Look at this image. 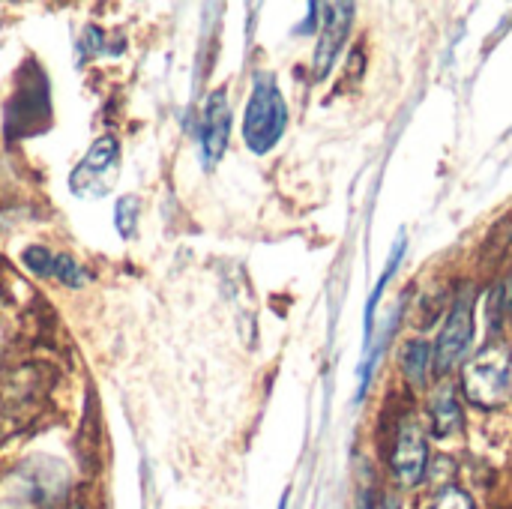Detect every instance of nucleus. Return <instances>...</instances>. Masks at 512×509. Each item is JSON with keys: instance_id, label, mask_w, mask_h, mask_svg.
Here are the masks:
<instances>
[{"instance_id": "1", "label": "nucleus", "mask_w": 512, "mask_h": 509, "mask_svg": "<svg viewBox=\"0 0 512 509\" xmlns=\"http://www.w3.org/2000/svg\"><path fill=\"white\" fill-rule=\"evenodd\" d=\"M69 477L54 459H30L0 483V509H57L66 498Z\"/></svg>"}, {"instance_id": "2", "label": "nucleus", "mask_w": 512, "mask_h": 509, "mask_svg": "<svg viewBox=\"0 0 512 509\" xmlns=\"http://www.w3.org/2000/svg\"><path fill=\"white\" fill-rule=\"evenodd\" d=\"M288 129V102L270 72H258L243 114V141L255 156L270 153Z\"/></svg>"}, {"instance_id": "3", "label": "nucleus", "mask_w": 512, "mask_h": 509, "mask_svg": "<svg viewBox=\"0 0 512 509\" xmlns=\"http://www.w3.org/2000/svg\"><path fill=\"white\" fill-rule=\"evenodd\" d=\"M465 399L474 408L498 411L512 402V354L504 345H489L471 357L462 372Z\"/></svg>"}, {"instance_id": "4", "label": "nucleus", "mask_w": 512, "mask_h": 509, "mask_svg": "<svg viewBox=\"0 0 512 509\" xmlns=\"http://www.w3.org/2000/svg\"><path fill=\"white\" fill-rule=\"evenodd\" d=\"M21 84L15 87V96L6 105V135L9 138H27L48 126L51 120V90L48 78L36 63H27L21 69Z\"/></svg>"}, {"instance_id": "5", "label": "nucleus", "mask_w": 512, "mask_h": 509, "mask_svg": "<svg viewBox=\"0 0 512 509\" xmlns=\"http://www.w3.org/2000/svg\"><path fill=\"white\" fill-rule=\"evenodd\" d=\"M117 174H120V141L114 135H99L87 147L75 171L69 174V192L84 201L105 198L114 189Z\"/></svg>"}, {"instance_id": "6", "label": "nucleus", "mask_w": 512, "mask_h": 509, "mask_svg": "<svg viewBox=\"0 0 512 509\" xmlns=\"http://www.w3.org/2000/svg\"><path fill=\"white\" fill-rule=\"evenodd\" d=\"M471 339H474V291L465 288L447 321H444V330L438 336V345L432 348V366L438 375H447L453 372L465 357H468V348H471Z\"/></svg>"}, {"instance_id": "7", "label": "nucleus", "mask_w": 512, "mask_h": 509, "mask_svg": "<svg viewBox=\"0 0 512 509\" xmlns=\"http://www.w3.org/2000/svg\"><path fill=\"white\" fill-rule=\"evenodd\" d=\"M393 477L402 489H414L423 483L429 471V438L417 417H405L396 432L393 456H390Z\"/></svg>"}, {"instance_id": "8", "label": "nucleus", "mask_w": 512, "mask_h": 509, "mask_svg": "<svg viewBox=\"0 0 512 509\" xmlns=\"http://www.w3.org/2000/svg\"><path fill=\"white\" fill-rule=\"evenodd\" d=\"M324 21H321V33H318V48H315V60H312V75L315 81H324L348 39L351 30V18H354V6L351 3H330L324 6Z\"/></svg>"}, {"instance_id": "9", "label": "nucleus", "mask_w": 512, "mask_h": 509, "mask_svg": "<svg viewBox=\"0 0 512 509\" xmlns=\"http://www.w3.org/2000/svg\"><path fill=\"white\" fill-rule=\"evenodd\" d=\"M228 135H231V105H228V93L225 90H213L207 96V105L201 111V123H198V144H201V156L204 165H216L225 156L228 147Z\"/></svg>"}, {"instance_id": "10", "label": "nucleus", "mask_w": 512, "mask_h": 509, "mask_svg": "<svg viewBox=\"0 0 512 509\" xmlns=\"http://www.w3.org/2000/svg\"><path fill=\"white\" fill-rule=\"evenodd\" d=\"M21 261L30 273L42 276V279H57L69 288H81L87 282V270L63 252H48L45 246H27L21 252Z\"/></svg>"}, {"instance_id": "11", "label": "nucleus", "mask_w": 512, "mask_h": 509, "mask_svg": "<svg viewBox=\"0 0 512 509\" xmlns=\"http://www.w3.org/2000/svg\"><path fill=\"white\" fill-rule=\"evenodd\" d=\"M429 423L435 438H453L465 429V411L450 384H441L429 399Z\"/></svg>"}, {"instance_id": "12", "label": "nucleus", "mask_w": 512, "mask_h": 509, "mask_svg": "<svg viewBox=\"0 0 512 509\" xmlns=\"http://www.w3.org/2000/svg\"><path fill=\"white\" fill-rule=\"evenodd\" d=\"M399 366H402V375L408 378V384L417 387V390H423L429 384V372L435 369L432 366V348L423 339L405 342V348L399 354Z\"/></svg>"}, {"instance_id": "13", "label": "nucleus", "mask_w": 512, "mask_h": 509, "mask_svg": "<svg viewBox=\"0 0 512 509\" xmlns=\"http://www.w3.org/2000/svg\"><path fill=\"white\" fill-rule=\"evenodd\" d=\"M138 213H141V207H138V198H135V195H123V198L117 201V210H114V225H117L120 237H132V234H135Z\"/></svg>"}, {"instance_id": "14", "label": "nucleus", "mask_w": 512, "mask_h": 509, "mask_svg": "<svg viewBox=\"0 0 512 509\" xmlns=\"http://www.w3.org/2000/svg\"><path fill=\"white\" fill-rule=\"evenodd\" d=\"M426 509H474V501L459 486H447L426 504Z\"/></svg>"}, {"instance_id": "15", "label": "nucleus", "mask_w": 512, "mask_h": 509, "mask_svg": "<svg viewBox=\"0 0 512 509\" xmlns=\"http://www.w3.org/2000/svg\"><path fill=\"white\" fill-rule=\"evenodd\" d=\"M501 297H504V309H507V315H510V321H512V276H510V285H507V291H504Z\"/></svg>"}, {"instance_id": "16", "label": "nucleus", "mask_w": 512, "mask_h": 509, "mask_svg": "<svg viewBox=\"0 0 512 509\" xmlns=\"http://www.w3.org/2000/svg\"><path fill=\"white\" fill-rule=\"evenodd\" d=\"M378 509H399V501H396V498H384Z\"/></svg>"}]
</instances>
